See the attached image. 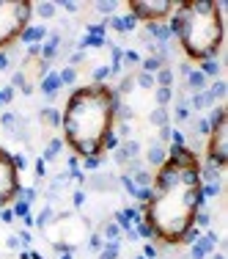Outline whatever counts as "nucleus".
Here are the masks:
<instances>
[{"label": "nucleus", "mask_w": 228, "mask_h": 259, "mask_svg": "<svg viewBox=\"0 0 228 259\" xmlns=\"http://www.w3.org/2000/svg\"><path fill=\"white\" fill-rule=\"evenodd\" d=\"M201 163L190 146H168V160L154 171L152 196L143 204V221L165 245H179L195 226V212L203 207Z\"/></svg>", "instance_id": "1"}, {"label": "nucleus", "mask_w": 228, "mask_h": 259, "mask_svg": "<svg viewBox=\"0 0 228 259\" xmlns=\"http://www.w3.org/2000/svg\"><path fill=\"white\" fill-rule=\"evenodd\" d=\"M121 97L116 88L104 83L75 88L61 113L63 144H69L80 157H99L104 149V138L116 127V108Z\"/></svg>", "instance_id": "2"}, {"label": "nucleus", "mask_w": 228, "mask_h": 259, "mask_svg": "<svg viewBox=\"0 0 228 259\" xmlns=\"http://www.w3.org/2000/svg\"><path fill=\"white\" fill-rule=\"evenodd\" d=\"M171 33L179 39L190 61H209L223 47V6L214 0L176 3L171 17Z\"/></svg>", "instance_id": "3"}, {"label": "nucleus", "mask_w": 228, "mask_h": 259, "mask_svg": "<svg viewBox=\"0 0 228 259\" xmlns=\"http://www.w3.org/2000/svg\"><path fill=\"white\" fill-rule=\"evenodd\" d=\"M33 20L30 0H0V50L20 42L22 30Z\"/></svg>", "instance_id": "4"}, {"label": "nucleus", "mask_w": 228, "mask_h": 259, "mask_svg": "<svg viewBox=\"0 0 228 259\" xmlns=\"http://www.w3.org/2000/svg\"><path fill=\"white\" fill-rule=\"evenodd\" d=\"M20 190V171L14 166V154L0 146V207L14 204Z\"/></svg>", "instance_id": "5"}, {"label": "nucleus", "mask_w": 228, "mask_h": 259, "mask_svg": "<svg viewBox=\"0 0 228 259\" xmlns=\"http://www.w3.org/2000/svg\"><path fill=\"white\" fill-rule=\"evenodd\" d=\"M206 160L214 166H228V119L223 113L217 121H212V130L206 135Z\"/></svg>", "instance_id": "6"}, {"label": "nucleus", "mask_w": 228, "mask_h": 259, "mask_svg": "<svg viewBox=\"0 0 228 259\" xmlns=\"http://www.w3.org/2000/svg\"><path fill=\"white\" fill-rule=\"evenodd\" d=\"M173 8H176L173 0H132L129 3L132 17H135V20H146V25H149V22L168 20V17L173 14Z\"/></svg>", "instance_id": "7"}, {"label": "nucleus", "mask_w": 228, "mask_h": 259, "mask_svg": "<svg viewBox=\"0 0 228 259\" xmlns=\"http://www.w3.org/2000/svg\"><path fill=\"white\" fill-rule=\"evenodd\" d=\"M88 188L97 193H110L113 188H118V176L107 174V171H94L88 176Z\"/></svg>", "instance_id": "8"}, {"label": "nucleus", "mask_w": 228, "mask_h": 259, "mask_svg": "<svg viewBox=\"0 0 228 259\" xmlns=\"http://www.w3.org/2000/svg\"><path fill=\"white\" fill-rule=\"evenodd\" d=\"M165 160H168V146L165 144H159V141H152L149 149H146V163L154 166V168H159Z\"/></svg>", "instance_id": "9"}, {"label": "nucleus", "mask_w": 228, "mask_h": 259, "mask_svg": "<svg viewBox=\"0 0 228 259\" xmlns=\"http://www.w3.org/2000/svg\"><path fill=\"white\" fill-rule=\"evenodd\" d=\"M42 39H47V25H28V28L22 30V36H20V42L25 44V47L39 44Z\"/></svg>", "instance_id": "10"}, {"label": "nucleus", "mask_w": 228, "mask_h": 259, "mask_svg": "<svg viewBox=\"0 0 228 259\" xmlns=\"http://www.w3.org/2000/svg\"><path fill=\"white\" fill-rule=\"evenodd\" d=\"M63 39H61V30H55V33H50L47 36V42L42 44V58L44 61H52V58L58 56V50H61Z\"/></svg>", "instance_id": "11"}, {"label": "nucleus", "mask_w": 228, "mask_h": 259, "mask_svg": "<svg viewBox=\"0 0 228 259\" xmlns=\"http://www.w3.org/2000/svg\"><path fill=\"white\" fill-rule=\"evenodd\" d=\"M61 77H58V72H47V75L42 77V91L47 99H55V94L61 91Z\"/></svg>", "instance_id": "12"}, {"label": "nucleus", "mask_w": 228, "mask_h": 259, "mask_svg": "<svg viewBox=\"0 0 228 259\" xmlns=\"http://www.w3.org/2000/svg\"><path fill=\"white\" fill-rule=\"evenodd\" d=\"M187 105L193 108V111H212L217 102H214V97L209 94V88H206V91H201V94H193V97L187 99Z\"/></svg>", "instance_id": "13"}, {"label": "nucleus", "mask_w": 228, "mask_h": 259, "mask_svg": "<svg viewBox=\"0 0 228 259\" xmlns=\"http://www.w3.org/2000/svg\"><path fill=\"white\" fill-rule=\"evenodd\" d=\"M187 88H190L193 94H201V91H206V88H209V80L201 75L198 69H193L190 75H187Z\"/></svg>", "instance_id": "14"}, {"label": "nucleus", "mask_w": 228, "mask_h": 259, "mask_svg": "<svg viewBox=\"0 0 228 259\" xmlns=\"http://www.w3.org/2000/svg\"><path fill=\"white\" fill-rule=\"evenodd\" d=\"M220 166H214L212 160H206V166L201 168V182L203 185H214V182H220Z\"/></svg>", "instance_id": "15"}, {"label": "nucleus", "mask_w": 228, "mask_h": 259, "mask_svg": "<svg viewBox=\"0 0 228 259\" xmlns=\"http://www.w3.org/2000/svg\"><path fill=\"white\" fill-rule=\"evenodd\" d=\"M121 149H124V154L129 160H138L140 152H143V144L138 138H127V141H121Z\"/></svg>", "instance_id": "16"}, {"label": "nucleus", "mask_w": 228, "mask_h": 259, "mask_svg": "<svg viewBox=\"0 0 228 259\" xmlns=\"http://www.w3.org/2000/svg\"><path fill=\"white\" fill-rule=\"evenodd\" d=\"M220 69H223V63L214 61V58H209V61H201V69L198 72L206 77V80H209V77H217V80H220Z\"/></svg>", "instance_id": "17"}, {"label": "nucleus", "mask_w": 228, "mask_h": 259, "mask_svg": "<svg viewBox=\"0 0 228 259\" xmlns=\"http://www.w3.org/2000/svg\"><path fill=\"white\" fill-rule=\"evenodd\" d=\"M162 66H168V63L162 61L159 56H149V58H143V61H140V72H149V75H157Z\"/></svg>", "instance_id": "18"}, {"label": "nucleus", "mask_w": 228, "mask_h": 259, "mask_svg": "<svg viewBox=\"0 0 228 259\" xmlns=\"http://www.w3.org/2000/svg\"><path fill=\"white\" fill-rule=\"evenodd\" d=\"M39 119H42L44 127H61V113L55 111V108H42V113H39Z\"/></svg>", "instance_id": "19"}, {"label": "nucleus", "mask_w": 228, "mask_h": 259, "mask_svg": "<svg viewBox=\"0 0 228 259\" xmlns=\"http://www.w3.org/2000/svg\"><path fill=\"white\" fill-rule=\"evenodd\" d=\"M61 149H63V138H52V141L47 144V149H44L42 160H44V163H52V160H58V154H61Z\"/></svg>", "instance_id": "20"}, {"label": "nucleus", "mask_w": 228, "mask_h": 259, "mask_svg": "<svg viewBox=\"0 0 228 259\" xmlns=\"http://www.w3.org/2000/svg\"><path fill=\"white\" fill-rule=\"evenodd\" d=\"M121 231H124V229H121L116 221H107V224L102 226V237H104V243H118Z\"/></svg>", "instance_id": "21"}, {"label": "nucleus", "mask_w": 228, "mask_h": 259, "mask_svg": "<svg viewBox=\"0 0 228 259\" xmlns=\"http://www.w3.org/2000/svg\"><path fill=\"white\" fill-rule=\"evenodd\" d=\"M154 83H157V88H173V69L171 66H162L154 75Z\"/></svg>", "instance_id": "22"}, {"label": "nucleus", "mask_w": 228, "mask_h": 259, "mask_svg": "<svg viewBox=\"0 0 228 259\" xmlns=\"http://www.w3.org/2000/svg\"><path fill=\"white\" fill-rule=\"evenodd\" d=\"M129 179L135 182V188H152L154 174H152V171H146V168H138L135 174H129Z\"/></svg>", "instance_id": "23"}, {"label": "nucleus", "mask_w": 228, "mask_h": 259, "mask_svg": "<svg viewBox=\"0 0 228 259\" xmlns=\"http://www.w3.org/2000/svg\"><path fill=\"white\" fill-rule=\"evenodd\" d=\"M58 3H33V17H42V20H52L55 17Z\"/></svg>", "instance_id": "24"}, {"label": "nucleus", "mask_w": 228, "mask_h": 259, "mask_svg": "<svg viewBox=\"0 0 228 259\" xmlns=\"http://www.w3.org/2000/svg\"><path fill=\"white\" fill-rule=\"evenodd\" d=\"M149 121H152L154 127H165V124H171V113H168V108H154V111L149 113Z\"/></svg>", "instance_id": "25"}, {"label": "nucleus", "mask_w": 228, "mask_h": 259, "mask_svg": "<svg viewBox=\"0 0 228 259\" xmlns=\"http://www.w3.org/2000/svg\"><path fill=\"white\" fill-rule=\"evenodd\" d=\"M17 124H20V116H17V113H0V127L8 133V138L14 135Z\"/></svg>", "instance_id": "26"}, {"label": "nucleus", "mask_w": 228, "mask_h": 259, "mask_svg": "<svg viewBox=\"0 0 228 259\" xmlns=\"http://www.w3.org/2000/svg\"><path fill=\"white\" fill-rule=\"evenodd\" d=\"M50 221H55V212H52V207H44L42 212H39V218H33V226H39V229H47Z\"/></svg>", "instance_id": "27"}, {"label": "nucleus", "mask_w": 228, "mask_h": 259, "mask_svg": "<svg viewBox=\"0 0 228 259\" xmlns=\"http://www.w3.org/2000/svg\"><path fill=\"white\" fill-rule=\"evenodd\" d=\"M209 130H212V121H209V116H201V119L193 121V133L201 135V138H203V135H209Z\"/></svg>", "instance_id": "28"}, {"label": "nucleus", "mask_w": 228, "mask_h": 259, "mask_svg": "<svg viewBox=\"0 0 228 259\" xmlns=\"http://www.w3.org/2000/svg\"><path fill=\"white\" fill-rule=\"evenodd\" d=\"M154 99H157V108H168L171 105V99H173V88H157Z\"/></svg>", "instance_id": "29"}, {"label": "nucleus", "mask_w": 228, "mask_h": 259, "mask_svg": "<svg viewBox=\"0 0 228 259\" xmlns=\"http://www.w3.org/2000/svg\"><path fill=\"white\" fill-rule=\"evenodd\" d=\"M209 94L214 97V102H220V99H226L228 88H226V83H223V80H214V83L209 86Z\"/></svg>", "instance_id": "30"}, {"label": "nucleus", "mask_w": 228, "mask_h": 259, "mask_svg": "<svg viewBox=\"0 0 228 259\" xmlns=\"http://www.w3.org/2000/svg\"><path fill=\"white\" fill-rule=\"evenodd\" d=\"M135 234H138V240H157V237H154V231H152V226L146 224V221L135 224Z\"/></svg>", "instance_id": "31"}, {"label": "nucleus", "mask_w": 228, "mask_h": 259, "mask_svg": "<svg viewBox=\"0 0 228 259\" xmlns=\"http://www.w3.org/2000/svg\"><path fill=\"white\" fill-rule=\"evenodd\" d=\"M118 251H121L118 243H104V248L99 251V259H118Z\"/></svg>", "instance_id": "32"}, {"label": "nucleus", "mask_w": 228, "mask_h": 259, "mask_svg": "<svg viewBox=\"0 0 228 259\" xmlns=\"http://www.w3.org/2000/svg\"><path fill=\"white\" fill-rule=\"evenodd\" d=\"M132 88H135V75H124V80L118 83V88H116V94L118 97H124V94H129Z\"/></svg>", "instance_id": "33"}, {"label": "nucleus", "mask_w": 228, "mask_h": 259, "mask_svg": "<svg viewBox=\"0 0 228 259\" xmlns=\"http://www.w3.org/2000/svg\"><path fill=\"white\" fill-rule=\"evenodd\" d=\"M58 77H61V86H72L77 80V69L75 66H66L63 72H58Z\"/></svg>", "instance_id": "34"}, {"label": "nucleus", "mask_w": 228, "mask_h": 259, "mask_svg": "<svg viewBox=\"0 0 228 259\" xmlns=\"http://www.w3.org/2000/svg\"><path fill=\"white\" fill-rule=\"evenodd\" d=\"M25 86H30V83H28V77H25V69H17L14 77H11V88H20V91H22Z\"/></svg>", "instance_id": "35"}, {"label": "nucleus", "mask_w": 228, "mask_h": 259, "mask_svg": "<svg viewBox=\"0 0 228 259\" xmlns=\"http://www.w3.org/2000/svg\"><path fill=\"white\" fill-rule=\"evenodd\" d=\"M135 86H140V88H152L154 86V75H149V72H138V75H135Z\"/></svg>", "instance_id": "36"}, {"label": "nucleus", "mask_w": 228, "mask_h": 259, "mask_svg": "<svg viewBox=\"0 0 228 259\" xmlns=\"http://www.w3.org/2000/svg\"><path fill=\"white\" fill-rule=\"evenodd\" d=\"M132 116H135V111H132L129 105H124V102H118V108H116V119H118V121H129Z\"/></svg>", "instance_id": "37"}, {"label": "nucleus", "mask_w": 228, "mask_h": 259, "mask_svg": "<svg viewBox=\"0 0 228 259\" xmlns=\"http://www.w3.org/2000/svg\"><path fill=\"white\" fill-rule=\"evenodd\" d=\"M118 141H127V138H132V124L129 121H118Z\"/></svg>", "instance_id": "38"}, {"label": "nucleus", "mask_w": 228, "mask_h": 259, "mask_svg": "<svg viewBox=\"0 0 228 259\" xmlns=\"http://www.w3.org/2000/svg\"><path fill=\"white\" fill-rule=\"evenodd\" d=\"M140 61H143V58H140L135 50H124V63H127V66H138Z\"/></svg>", "instance_id": "39"}, {"label": "nucleus", "mask_w": 228, "mask_h": 259, "mask_svg": "<svg viewBox=\"0 0 228 259\" xmlns=\"http://www.w3.org/2000/svg\"><path fill=\"white\" fill-rule=\"evenodd\" d=\"M99 166H102V157H85V160H83V168H85V171H91V174L99 171Z\"/></svg>", "instance_id": "40"}, {"label": "nucleus", "mask_w": 228, "mask_h": 259, "mask_svg": "<svg viewBox=\"0 0 228 259\" xmlns=\"http://www.w3.org/2000/svg\"><path fill=\"white\" fill-rule=\"evenodd\" d=\"M88 248H91V251H102V248H104V237H102V234H91V237H88Z\"/></svg>", "instance_id": "41"}, {"label": "nucleus", "mask_w": 228, "mask_h": 259, "mask_svg": "<svg viewBox=\"0 0 228 259\" xmlns=\"http://www.w3.org/2000/svg\"><path fill=\"white\" fill-rule=\"evenodd\" d=\"M171 133H173V127H171V124L157 127V141H159V144H168V141H171Z\"/></svg>", "instance_id": "42"}, {"label": "nucleus", "mask_w": 228, "mask_h": 259, "mask_svg": "<svg viewBox=\"0 0 228 259\" xmlns=\"http://www.w3.org/2000/svg\"><path fill=\"white\" fill-rule=\"evenodd\" d=\"M20 201H25V204H33L36 201V188H25V190H20Z\"/></svg>", "instance_id": "43"}, {"label": "nucleus", "mask_w": 228, "mask_h": 259, "mask_svg": "<svg viewBox=\"0 0 228 259\" xmlns=\"http://www.w3.org/2000/svg\"><path fill=\"white\" fill-rule=\"evenodd\" d=\"M110 77V66H99V69H94V83H104Z\"/></svg>", "instance_id": "44"}, {"label": "nucleus", "mask_w": 228, "mask_h": 259, "mask_svg": "<svg viewBox=\"0 0 228 259\" xmlns=\"http://www.w3.org/2000/svg\"><path fill=\"white\" fill-rule=\"evenodd\" d=\"M94 8H97L99 14H113V11H116V3H110V0H102V3H97Z\"/></svg>", "instance_id": "45"}, {"label": "nucleus", "mask_w": 228, "mask_h": 259, "mask_svg": "<svg viewBox=\"0 0 228 259\" xmlns=\"http://www.w3.org/2000/svg\"><path fill=\"white\" fill-rule=\"evenodd\" d=\"M118 146H121V141H118L116 133H110L107 138H104V149H110V152H113V149H118Z\"/></svg>", "instance_id": "46"}, {"label": "nucleus", "mask_w": 228, "mask_h": 259, "mask_svg": "<svg viewBox=\"0 0 228 259\" xmlns=\"http://www.w3.org/2000/svg\"><path fill=\"white\" fill-rule=\"evenodd\" d=\"M113 160H116L118 166H127V163H129V157L124 154V149L118 146V149H113Z\"/></svg>", "instance_id": "47"}, {"label": "nucleus", "mask_w": 228, "mask_h": 259, "mask_svg": "<svg viewBox=\"0 0 228 259\" xmlns=\"http://www.w3.org/2000/svg\"><path fill=\"white\" fill-rule=\"evenodd\" d=\"M201 237V234H198V229H195V226H193V229H190V231H187V234H184V237H181V243H184V245H193L195 243V240H198Z\"/></svg>", "instance_id": "48"}, {"label": "nucleus", "mask_w": 228, "mask_h": 259, "mask_svg": "<svg viewBox=\"0 0 228 259\" xmlns=\"http://www.w3.org/2000/svg\"><path fill=\"white\" fill-rule=\"evenodd\" d=\"M85 61V50H77V53H72L69 56V66H77V63Z\"/></svg>", "instance_id": "49"}, {"label": "nucleus", "mask_w": 228, "mask_h": 259, "mask_svg": "<svg viewBox=\"0 0 228 259\" xmlns=\"http://www.w3.org/2000/svg\"><path fill=\"white\" fill-rule=\"evenodd\" d=\"M14 221V210L11 207H3V212H0V224H11Z\"/></svg>", "instance_id": "50"}, {"label": "nucleus", "mask_w": 228, "mask_h": 259, "mask_svg": "<svg viewBox=\"0 0 228 259\" xmlns=\"http://www.w3.org/2000/svg\"><path fill=\"white\" fill-rule=\"evenodd\" d=\"M17 237H20V243L25 245V248H28V245L33 243V237H30V231H20V234H17Z\"/></svg>", "instance_id": "51"}, {"label": "nucleus", "mask_w": 228, "mask_h": 259, "mask_svg": "<svg viewBox=\"0 0 228 259\" xmlns=\"http://www.w3.org/2000/svg\"><path fill=\"white\" fill-rule=\"evenodd\" d=\"M36 56H42V44H30L28 47V61L30 58H36Z\"/></svg>", "instance_id": "52"}, {"label": "nucleus", "mask_w": 228, "mask_h": 259, "mask_svg": "<svg viewBox=\"0 0 228 259\" xmlns=\"http://www.w3.org/2000/svg\"><path fill=\"white\" fill-rule=\"evenodd\" d=\"M143 257H146V259H157V248H154V245L149 243V245L143 248Z\"/></svg>", "instance_id": "53"}, {"label": "nucleus", "mask_w": 228, "mask_h": 259, "mask_svg": "<svg viewBox=\"0 0 228 259\" xmlns=\"http://www.w3.org/2000/svg\"><path fill=\"white\" fill-rule=\"evenodd\" d=\"M85 204V190H75V207H83Z\"/></svg>", "instance_id": "54"}, {"label": "nucleus", "mask_w": 228, "mask_h": 259, "mask_svg": "<svg viewBox=\"0 0 228 259\" xmlns=\"http://www.w3.org/2000/svg\"><path fill=\"white\" fill-rule=\"evenodd\" d=\"M6 245H8V248H11V251H17V248H22L20 237H8V240H6Z\"/></svg>", "instance_id": "55"}, {"label": "nucleus", "mask_w": 228, "mask_h": 259, "mask_svg": "<svg viewBox=\"0 0 228 259\" xmlns=\"http://www.w3.org/2000/svg\"><path fill=\"white\" fill-rule=\"evenodd\" d=\"M121 20H124V30H132V28H135V22H138V20H135V17H121Z\"/></svg>", "instance_id": "56"}, {"label": "nucleus", "mask_w": 228, "mask_h": 259, "mask_svg": "<svg viewBox=\"0 0 228 259\" xmlns=\"http://www.w3.org/2000/svg\"><path fill=\"white\" fill-rule=\"evenodd\" d=\"M61 6L66 8V11H69V14H75V11H77V3H72V0H63Z\"/></svg>", "instance_id": "57"}, {"label": "nucleus", "mask_w": 228, "mask_h": 259, "mask_svg": "<svg viewBox=\"0 0 228 259\" xmlns=\"http://www.w3.org/2000/svg\"><path fill=\"white\" fill-rule=\"evenodd\" d=\"M179 72H181V75L187 77V75H190V72H193V66H190V63H187V61H181V63H179Z\"/></svg>", "instance_id": "58"}, {"label": "nucleus", "mask_w": 228, "mask_h": 259, "mask_svg": "<svg viewBox=\"0 0 228 259\" xmlns=\"http://www.w3.org/2000/svg\"><path fill=\"white\" fill-rule=\"evenodd\" d=\"M36 174H39V179H42V176L47 174V171H44V160H39V163H36Z\"/></svg>", "instance_id": "59"}, {"label": "nucleus", "mask_w": 228, "mask_h": 259, "mask_svg": "<svg viewBox=\"0 0 228 259\" xmlns=\"http://www.w3.org/2000/svg\"><path fill=\"white\" fill-rule=\"evenodd\" d=\"M77 166H80V160H77V154H72V157H69V168H72V171H77Z\"/></svg>", "instance_id": "60"}, {"label": "nucleus", "mask_w": 228, "mask_h": 259, "mask_svg": "<svg viewBox=\"0 0 228 259\" xmlns=\"http://www.w3.org/2000/svg\"><path fill=\"white\" fill-rule=\"evenodd\" d=\"M212 259H226V254L223 251H212Z\"/></svg>", "instance_id": "61"}, {"label": "nucleus", "mask_w": 228, "mask_h": 259, "mask_svg": "<svg viewBox=\"0 0 228 259\" xmlns=\"http://www.w3.org/2000/svg\"><path fill=\"white\" fill-rule=\"evenodd\" d=\"M61 259H72V251H66V254H61Z\"/></svg>", "instance_id": "62"}, {"label": "nucleus", "mask_w": 228, "mask_h": 259, "mask_svg": "<svg viewBox=\"0 0 228 259\" xmlns=\"http://www.w3.org/2000/svg\"><path fill=\"white\" fill-rule=\"evenodd\" d=\"M135 259H146V257H135Z\"/></svg>", "instance_id": "63"}]
</instances>
